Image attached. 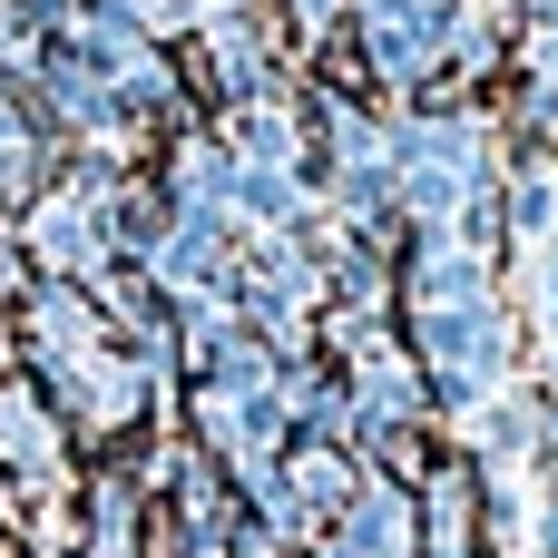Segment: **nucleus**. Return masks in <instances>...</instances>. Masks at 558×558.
<instances>
[{
    "mask_svg": "<svg viewBox=\"0 0 558 558\" xmlns=\"http://www.w3.org/2000/svg\"><path fill=\"white\" fill-rule=\"evenodd\" d=\"M216 147H226L245 177H304V167H314L304 118H294L284 98H235V108H226V128H216Z\"/></svg>",
    "mask_w": 558,
    "mask_h": 558,
    "instance_id": "obj_1",
    "label": "nucleus"
},
{
    "mask_svg": "<svg viewBox=\"0 0 558 558\" xmlns=\"http://www.w3.org/2000/svg\"><path fill=\"white\" fill-rule=\"evenodd\" d=\"M520 69H530L539 88H558V20H530V29H520Z\"/></svg>",
    "mask_w": 558,
    "mask_h": 558,
    "instance_id": "obj_6",
    "label": "nucleus"
},
{
    "mask_svg": "<svg viewBox=\"0 0 558 558\" xmlns=\"http://www.w3.org/2000/svg\"><path fill=\"white\" fill-rule=\"evenodd\" d=\"M520 137H530V147H558V88L520 78Z\"/></svg>",
    "mask_w": 558,
    "mask_h": 558,
    "instance_id": "obj_5",
    "label": "nucleus"
},
{
    "mask_svg": "<svg viewBox=\"0 0 558 558\" xmlns=\"http://www.w3.org/2000/svg\"><path fill=\"white\" fill-rule=\"evenodd\" d=\"M520 314H530V333H558V235L520 255Z\"/></svg>",
    "mask_w": 558,
    "mask_h": 558,
    "instance_id": "obj_4",
    "label": "nucleus"
},
{
    "mask_svg": "<svg viewBox=\"0 0 558 558\" xmlns=\"http://www.w3.org/2000/svg\"><path fill=\"white\" fill-rule=\"evenodd\" d=\"M558 235V147H530L520 167H500V245H549Z\"/></svg>",
    "mask_w": 558,
    "mask_h": 558,
    "instance_id": "obj_3",
    "label": "nucleus"
},
{
    "mask_svg": "<svg viewBox=\"0 0 558 558\" xmlns=\"http://www.w3.org/2000/svg\"><path fill=\"white\" fill-rule=\"evenodd\" d=\"M226 196H235V157L216 147V128H177V137H167L157 206H167V216H216V226H226ZM226 235H235V226H226Z\"/></svg>",
    "mask_w": 558,
    "mask_h": 558,
    "instance_id": "obj_2",
    "label": "nucleus"
}]
</instances>
